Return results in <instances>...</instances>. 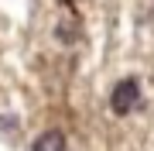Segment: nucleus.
Instances as JSON below:
<instances>
[{
  "label": "nucleus",
  "instance_id": "obj_3",
  "mask_svg": "<svg viewBox=\"0 0 154 151\" xmlns=\"http://www.w3.org/2000/svg\"><path fill=\"white\" fill-rule=\"evenodd\" d=\"M34 151H65V134L62 131H45L34 141Z\"/></svg>",
  "mask_w": 154,
  "mask_h": 151
},
{
  "label": "nucleus",
  "instance_id": "obj_1",
  "mask_svg": "<svg viewBox=\"0 0 154 151\" xmlns=\"http://www.w3.org/2000/svg\"><path fill=\"white\" fill-rule=\"evenodd\" d=\"M137 103H140V83L137 79H120V83L113 86V93H110L113 113L116 117H127V113L137 110Z\"/></svg>",
  "mask_w": 154,
  "mask_h": 151
},
{
  "label": "nucleus",
  "instance_id": "obj_2",
  "mask_svg": "<svg viewBox=\"0 0 154 151\" xmlns=\"http://www.w3.org/2000/svg\"><path fill=\"white\" fill-rule=\"evenodd\" d=\"M62 24H58V38L62 41H75L79 38V17H75V11H72V4L69 0H62Z\"/></svg>",
  "mask_w": 154,
  "mask_h": 151
}]
</instances>
